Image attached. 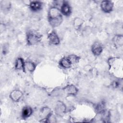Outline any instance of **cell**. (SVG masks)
<instances>
[{
    "mask_svg": "<svg viewBox=\"0 0 123 123\" xmlns=\"http://www.w3.org/2000/svg\"><path fill=\"white\" fill-rule=\"evenodd\" d=\"M33 110L30 106H26L24 107L22 111V117L24 119L29 118L32 114Z\"/></svg>",
    "mask_w": 123,
    "mask_h": 123,
    "instance_id": "cell-13",
    "label": "cell"
},
{
    "mask_svg": "<svg viewBox=\"0 0 123 123\" xmlns=\"http://www.w3.org/2000/svg\"><path fill=\"white\" fill-rule=\"evenodd\" d=\"M91 52L95 56H99L103 50V46L99 42H95L91 46Z\"/></svg>",
    "mask_w": 123,
    "mask_h": 123,
    "instance_id": "cell-7",
    "label": "cell"
},
{
    "mask_svg": "<svg viewBox=\"0 0 123 123\" xmlns=\"http://www.w3.org/2000/svg\"><path fill=\"white\" fill-rule=\"evenodd\" d=\"M42 35L34 31H29L26 33V41L28 46H33L38 43L42 39Z\"/></svg>",
    "mask_w": 123,
    "mask_h": 123,
    "instance_id": "cell-2",
    "label": "cell"
},
{
    "mask_svg": "<svg viewBox=\"0 0 123 123\" xmlns=\"http://www.w3.org/2000/svg\"><path fill=\"white\" fill-rule=\"evenodd\" d=\"M48 19L49 25L52 27H58L62 24L63 21V16L58 7L53 6L49 9Z\"/></svg>",
    "mask_w": 123,
    "mask_h": 123,
    "instance_id": "cell-1",
    "label": "cell"
},
{
    "mask_svg": "<svg viewBox=\"0 0 123 123\" xmlns=\"http://www.w3.org/2000/svg\"><path fill=\"white\" fill-rule=\"evenodd\" d=\"M114 3L111 0H103L100 3V8L102 11L105 13L111 12L113 9Z\"/></svg>",
    "mask_w": 123,
    "mask_h": 123,
    "instance_id": "cell-3",
    "label": "cell"
},
{
    "mask_svg": "<svg viewBox=\"0 0 123 123\" xmlns=\"http://www.w3.org/2000/svg\"><path fill=\"white\" fill-rule=\"evenodd\" d=\"M67 57L68 58L72 65L78 63L81 59V58L79 56L75 54H71L68 56Z\"/></svg>",
    "mask_w": 123,
    "mask_h": 123,
    "instance_id": "cell-20",
    "label": "cell"
},
{
    "mask_svg": "<svg viewBox=\"0 0 123 123\" xmlns=\"http://www.w3.org/2000/svg\"><path fill=\"white\" fill-rule=\"evenodd\" d=\"M29 7L33 12H38L42 9L43 3L38 0H32L29 2Z\"/></svg>",
    "mask_w": 123,
    "mask_h": 123,
    "instance_id": "cell-9",
    "label": "cell"
},
{
    "mask_svg": "<svg viewBox=\"0 0 123 123\" xmlns=\"http://www.w3.org/2000/svg\"><path fill=\"white\" fill-rule=\"evenodd\" d=\"M96 111L98 113H100L101 111H102L104 110H105V106L104 104L103 103H100L99 104H98L96 106Z\"/></svg>",
    "mask_w": 123,
    "mask_h": 123,
    "instance_id": "cell-21",
    "label": "cell"
},
{
    "mask_svg": "<svg viewBox=\"0 0 123 123\" xmlns=\"http://www.w3.org/2000/svg\"><path fill=\"white\" fill-rule=\"evenodd\" d=\"M60 10L62 15L66 17L69 16L72 13V8L67 1H62Z\"/></svg>",
    "mask_w": 123,
    "mask_h": 123,
    "instance_id": "cell-5",
    "label": "cell"
},
{
    "mask_svg": "<svg viewBox=\"0 0 123 123\" xmlns=\"http://www.w3.org/2000/svg\"><path fill=\"white\" fill-rule=\"evenodd\" d=\"M59 64L60 66L63 69H68L72 66V64L67 57L62 58L60 60Z\"/></svg>",
    "mask_w": 123,
    "mask_h": 123,
    "instance_id": "cell-14",
    "label": "cell"
},
{
    "mask_svg": "<svg viewBox=\"0 0 123 123\" xmlns=\"http://www.w3.org/2000/svg\"><path fill=\"white\" fill-rule=\"evenodd\" d=\"M23 96V92L19 89H14L12 90L10 94V98L14 102H18Z\"/></svg>",
    "mask_w": 123,
    "mask_h": 123,
    "instance_id": "cell-10",
    "label": "cell"
},
{
    "mask_svg": "<svg viewBox=\"0 0 123 123\" xmlns=\"http://www.w3.org/2000/svg\"><path fill=\"white\" fill-rule=\"evenodd\" d=\"M99 114H100V115H101V119L103 120L104 122H109L111 117V114L110 112L109 111L105 109Z\"/></svg>",
    "mask_w": 123,
    "mask_h": 123,
    "instance_id": "cell-15",
    "label": "cell"
},
{
    "mask_svg": "<svg viewBox=\"0 0 123 123\" xmlns=\"http://www.w3.org/2000/svg\"><path fill=\"white\" fill-rule=\"evenodd\" d=\"M63 92L67 96H75L78 91L76 86L74 85H68L62 88Z\"/></svg>",
    "mask_w": 123,
    "mask_h": 123,
    "instance_id": "cell-6",
    "label": "cell"
},
{
    "mask_svg": "<svg viewBox=\"0 0 123 123\" xmlns=\"http://www.w3.org/2000/svg\"><path fill=\"white\" fill-rule=\"evenodd\" d=\"M114 44L117 46L122 47L123 45V37L122 35H116L113 38Z\"/></svg>",
    "mask_w": 123,
    "mask_h": 123,
    "instance_id": "cell-17",
    "label": "cell"
},
{
    "mask_svg": "<svg viewBox=\"0 0 123 123\" xmlns=\"http://www.w3.org/2000/svg\"><path fill=\"white\" fill-rule=\"evenodd\" d=\"M25 67L28 71L30 73L33 72L36 68V65L35 63L30 61H27L25 62Z\"/></svg>",
    "mask_w": 123,
    "mask_h": 123,
    "instance_id": "cell-16",
    "label": "cell"
},
{
    "mask_svg": "<svg viewBox=\"0 0 123 123\" xmlns=\"http://www.w3.org/2000/svg\"><path fill=\"white\" fill-rule=\"evenodd\" d=\"M48 39L49 42L54 45H58L60 43V38L54 30L52 31L48 34Z\"/></svg>",
    "mask_w": 123,
    "mask_h": 123,
    "instance_id": "cell-8",
    "label": "cell"
},
{
    "mask_svg": "<svg viewBox=\"0 0 123 123\" xmlns=\"http://www.w3.org/2000/svg\"><path fill=\"white\" fill-rule=\"evenodd\" d=\"M66 111V107L65 104L62 101H57L54 109L55 113L59 116H62L65 113Z\"/></svg>",
    "mask_w": 123,
    "mask_h": 123,
    "instance_id": "cell-4",
    "label": "cell"
},
{
    "mask_svg": "<svg viewBox=\"0 0 123 123\" xmlns=\"http://www.w3.org/2000/svg\"><path fill=\"white\" fill-rule=\"evenodd\" d=\"M83 23L84 21L82 19L79 17H76L73 21V25L75 29L78 30L82 26Z\"/></svg>",
    "mask_w": 123,
    "mask_h": 123,
    "instance_id": "cell-18",
    "label": "cell"
},
{
    "mask_svg": "<svg viewBox=\"0 0 123 123\" xmlns=\"http://www.w3.org/2000/svg\"><path fill=\"white\" fill-rule=\"evenodd\" d=\"M0 7L3 11H8L11 7V3L8 0H2L0 2Z\"/></svg>",
    "mask_w": 123,
    "mask_h": 123,
    "instance_id": "cell-19",
    "label": "cell"
},
{
    "mask_svg": "<svg viewBox=\"0 0 123 123\" xmlns=\"http://www.w3.org/2000/svg\"><path fill=\"white\" fill-rule=\"evenodd\" d=\"M52 114L50 109L48 107H44L40 111V117L41 118V122H46L48 118Z\"/></svg>",
    "mask_w": 123,
    "mask_h": 123,
    "instance_id": "cell-12",
    "label": "cell"
},
{
    "mask_svg": "<svg viewBox=\"0 0 123 123\" xmlns=\"http://www.w3.org/2000/svg\"><path fill=\"white\" fill-rule=\"evenodd\" d=\"M14 68L16 70H22L24 72H25V62L22 57H18L16 59L15 62Z\"/></svg>",
    "mask_w": 123,
    "mask_h": 123,
    "instance_id": "cell-11",
    "label": "cell"
}]
</instances>
